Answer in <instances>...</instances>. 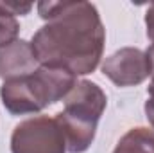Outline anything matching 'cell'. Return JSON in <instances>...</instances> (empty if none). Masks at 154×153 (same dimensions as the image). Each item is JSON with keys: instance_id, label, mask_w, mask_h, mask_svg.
<instances>
[{"instance_id": "obj_1", "label": "cell", "mask_w": 154, "mask_h": 153, "mask_svg": "<svg viewBox=\"0 0 154 153\" xmlns=\"http://www.w3.org/2000/svg\"><path fill=\"white\" fill-rule=\"evenodd\" d=\"M38 15L45 20L31 40L43 67H56L74 76L91 74L104 52L106 29L91 2H39Z\"/></svg>"}, {"instance_id": "obj_2", "label": "cell", "mask_w": 154, "mask_h": 153, "mask_svg": "<svg viewBox=\"0 0 154 153\" xmlns=\"http://www.w3.org/2000/svg\"><path fill=\"white\" fill-rule=\"evenodd\" d=\"M77 83V76L65 69L43 67L29 76L4 81L0 99L11 115L38 114L43 108L65 99Z\"/></svg>"}, {"instance_id": "obj_3", "label": "cell", "mask_w": 154, "mask_h": 153, "mask_svg": "<svg viewBox=\"0 0 154 153\" xmlns=\"http://www.w3.org/2000/svg\"><path fill=\"white\" fill-rule=\"evenodd\" d=\"M108 105L104 90L88 79L77 81L72 92L65 97V108L56 115L66 150L70 153H84L93 142L99 119Z\"/></svg>"}, {"instance_id": "obj_4", "label": "cell", "mask_w": 154, "mask_h": 153, "mask_svg": "<svg viewBox=\"0 0 154 153\" xmlns=\"http://www.w3.org/2000/svg\"><path fill=\"white\" fill-rule=\"evenodd\" d=\"M66 141L56 117L36 115L14 126L11 153H66Z\"/></svg>"}, {"instance_id": "obj_5", "label": "cell", "mask_w": 154, "mask_h": 153, "mask_svg": "<svg viewBox=\"0 0 154 153\" xmlns=\"http://www.w3.org/2000/svg\"><path fill=\"white\" fill-rule=\"evenodd\" d=\"M102 74L116 86H136L152 74V58L147 50L136 47H122L108 56L102 65Z\"/></svg>"}, {"instance_id": "obj_6", "label": "cell", "mask_w": 154, "mask_h": 153, "mask_svg": "<svg viewBox=\"0 0 154 153\" xmlns=\"http://www.w3.org/2000/svg\"><path fill=\"white\" fill-rule=\"evenodd\" d=\"M38 65L32 45L25 40H16L0 49V77L4 81L29 76L38 69Z\"/></svg>"}, {"instance_id": "obj_7", "label": "cell", "mask_w": 154, "mask_h": 153, "mask_svg": "<svg viewBox=\"0 0 154 153\" xmlns=\"http://www.w3.org/2000/svg\"><path fill=\"white\" fill-rule=\"evenodd\" d=\"M31 4H20V2H0V49L7 47L9 43L18 40L20 24L16 16L31 13Z\"/></svg>"}, {"instance_id": "obj_8", "label": "cell", "mask_w": 154, "mask_h": 153, "mask_svg": "<svg viewBox=\"0 0 154 153\" xmlns=\"http://www.w3.org/2000/svg\"><path fill=\"white\" fill-rule=\"evenodd\" d=\"M113 153H154V130L145 126L131 128L118 141Z\"/></svg>"}, {"instance_id": "obj_9", "label": "cell", "mask_w": 154, "mask_h": 153, "mask_svg": "<svg viewBox=\"0 0 154 153\" xmlns=\"http://www.w3.org/2000/svg\"><path fill=\"white\" fill-rule=\"evenodd\" d=\"M151 56V54H149ZM152 58V56H151ZM145 115L154 130V58H152V74H151V85L147 86V101H145Z\"/></svg>"}, {"instance_id": "obj_10", "label": "cell", "mask_w": 154, "mask_h": 153, "mask_svg": "<svg viewBox=\"0 0 154 153\" xmlns=\"http://www.w3.org/2000/svg\"><path fill=\"white\" fill-rule=\"evenodd\" d=\"M145 27H147V38L151 40V47L147 49V52L154 58V4L149 5L145 13Z\"/></svg>"}]
</instances>
